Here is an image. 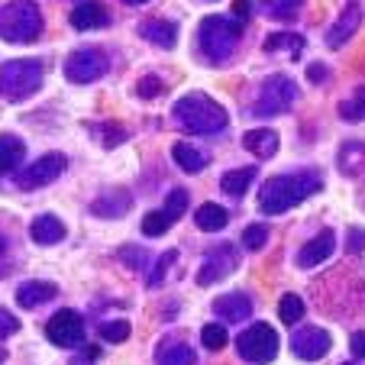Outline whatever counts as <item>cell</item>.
I'll use <instances>...</instances> for the list:
<instances>
[{
	"label": "cell",
	"instance_id": "5",
	"mask_svg": "<svg viewBox=\"0 0 365 365\" xmlns=\"http://www.w3.org/2000/svg\"><path fill=\"white\" fill-rule=\"evenodd\" d=\"M42 88V62L36 58H16L0 65V97L10 103H20Z\"/></svg>",
	"mask_w": 365,
	"mask_h": 365
},
{
	"label": "cell",
	"instance_id": "41",
	"mask_svg": "<svg viewBox=\"0 0 365 365\" xmlns=\"http://www.w3.org/2000/svg\"><path fill=\"white\" fill-rule=\"evenodd\" d=\"M346 249H349L352 255L362 252V249H365V230H356V227H352V230H349V240H346Z\"/></svg>",
	"mask_w": 365,
	"mask_h": 365
},
{
	"label": "cell",
	"instance_id": "17",
	"mask_svg": "<svg viewBox=\"0 0 365 365\" xmlns=\"http://www.w3.org/2000/svg\"><path fill=\"white\" fill-rule=\"evenodd\" d=\"M214 314H220L223 320H246L252 317V301H249V294H242V291H230V294H220L214 301Z\"/></svg>",
	"mask_w": 365,
	"mask_h": 365
},
{
	"label": "cell",
	"instance_id": "31",
	"mask_svg": "<svg viewBox=\"0 0 365 365\" xmlns=\"http://www.w3.org/2000/svg\"><path fill=\"white\" fill-rule=\"evenodd\" d=\"M227 339H230V333L223 324H207L204 330H200V343H204V349H210V352H220L223 346H227Z\"/></svg>",
	"mask_w": 365,
	"mask_h": 365
},
{
	"label": "cell",
	"instance_id": "9",
	"mask_svg": "<svg viewBox=\"0 0 365 365\" xmlns=\"http://www.w3.org/2000/svg\"><path fill=\"white\" fill-rule=\"evenodd\" d=\"M46 336L52 346H58V349H78V346H84V320L78 310L65 307L58 310L56 317L46 324Z\"/></svg>",
	"mask_w": 365,
	"mask_h": 365
},
{
	"label": "cell",
	"instance_id": "1",
	"mask_svg": "<svg viewBox=\"0 0 365 365\" xmlns=\"http://www.w3.org/2000/svg\"><path fill=\"white\" fill-rule=\"evenodd\" d=\"M324 187V178L317 172H288L275 175L259 187V210L269 217H278L291 207H297L301 200H307L310 194H317Z\"/></svg>",
	"mask_w": 365,
	"mask_h": 365
},
{
	"label": "cell",
	"instance_id": "4",
	"mask_svg": "<svg viewBox=\"0 0 365 365\" xmlns=\"http://www.w3.org/2000/svg\"><path fill=\"white\" fill-rule=\"evenodd\" d=\"M42 36V10L36 0H7L0 4V39L26 46Z\"/></svg>",
	"mask_w": 365,
	"mask_h": 365
},
{
	"label": "cell",
	"instance_id": "34",
	"mask_svg": "<svg viewBox=\"0 0 365 365\" xmlns=\"http://www.w3.org/2000/svg\"><path fill=\"white\" fill-rule=\"evenodd\" d=\"M172 220L165 217V210H149L143 217V236H165Z\"/></svg>",
	"mask_w": 365,
	"mask_h": 365
},
{
	"label": "cell",
	"instance_id": "16",
	"mask_svg": "<svg viewBox=\"0 0 365 365\" xmlns=\"http://www.w3.org/2000/svg\"><path fill=\"white\" fill-rule=\"evenodd\" d=\"M139 36L145 42L159 48H175L178 46V26L172 20H162V16H152V20H143L139 23Z\"/></svg>",
	"mask_w": 365,
	"mask_h": 365
},
{
	"label": "cell",
	"instance_id": "7",
	"mask_svg": "<svg viewBox=\"0 0 365 365\" xmlns=\"http://www.w3.org/2000/svg\"><path fill=\"white\" fill-rule=\"evenodd\" d=\"M297 94H301V91H297V84L291 81V78L272 75V78H265L262 94L255 101L252 113H259V117H278V113H284L291 103L297 101Z\"/></svg>",
	"mask_w": 365,
	"mask_h": 365
},
{
	"label": "cell",
	"instance_id": "25",
	"mask_svg": "<svg viewBox=\"0 0 365 365\" xmlns=\"http://www.w3.org/2000/svg\"><path fill=\"white\" fill-rule=\"evenodd\" d=\"M155 365H197V359H194V349L187 343L168 339V343H162V349L155 352Z\"/></svg>",
	"mask_w": 365,
	"mask_h": 365
},
{
	"label": "cell",
	"instance_id": "43",
	"mask_svg": "<svg viewBox=\"0 0 365 365\" xmlns=\"http://www.w3.org/2000/svg\"><path fill=\"white\" fill-rule=\"evenodd\" d=\"M349 349H352V356H356V359H365V330L352 333V339H349Z\"/></svg>",
	"mask_w": 365,
	"mask_h": 365
},
{
	"label": "cell",
	"instance_id": "6",
	"mask_svg": "<svg viewBox=\"0 0 365 365\" xmlns=\"http://www.w3.org/2000/svg\"><path fill=\"white\" fill-rule=\"evenodd\" d=\"M236 352L252 365H265L278 356V333L269 324H252L236 336Z\"/></svg>",
	"mask_w": 365,
	"mask_h": 365
},
{
	"label": "cell",
	"instance_id": "26",
	"mask_svg": "<svg viewBox=\"0 0 365 365\" xmlns=\"http://www.w3.org/2000/svg\"><path fill=\"white\" fill-rule=\"evenodd\" d=\"M227 220H230L227 210H223L220 204H210V200H207V204H200L197 210H194V223H197L204 233H220V230L227 227Z\"/></svg>",
	"mask_w": 365,
	"mask_h": 365
},
{
	"label": "cell",
	"instance_id": "12",
	"mask_svg": "<svg viewBox=\"0 0 365 365\" xmlns=\"http://www.w3.org/2000/svg\"><path fill=\"white\" fill-rule=\"evenodd\" d=\"M333 339L327 330H320V327H304V330H297L294 336H291V349H294L297 359H304V362H317V359H324L327 352H330Z\"/></svg>",
	"mask_w": 365,
	"mask_h": 365
},
{
	"label": "cell",
	"instance_id": "44",
	"mask_svg": "<svg viewBox=\"0 0 365 365\" xmlns=\"http://www.w3.org/2000/svg\"><path fill=\"white\" fill-rule=\"evenodd\" d=\"M233 10H236V14H240V20H246V16H249V10H252V0H236V4H233Z\"/></svg>",
	"mask_w": 365,
	"mask_h": 365
},
{
	"label": "cell",
	"instance_id": "40",
	"mask_svg": "<svg viewBox=\"0 0 365 365\" xmlns=\"http://www.w3.org/2000/svg\"><path fill=\"white\" fill-rule=\"evenodd\" d=\"M14 333H20V320H16V314H10V310L0 307V339L14 336Z\"/></svg>",
	"mask_w": 365,
	"mask_h": 365
},
{
	"label": "cell",
	"instance_id": "19",
	"mask_svg": "<svg viewBox=\"0 0 365 365\" xmlns=\"http://www.w3.org/2000/svg\"><path fill=\"white\" fill-rule=\"evenodd\" d=\"M130 204H133V194L117 187V191L101 194V197L91 204V214L94 217H123L126 210H130Z\"/></svg>",
	"mask_w": 365,
	"mask_h": 365
},
{
	"label": "cell",
	"instance_id": "36",
	"mask_svg": "<svg viewBox=\"0 0 365 365\" xmlns=\"http://www.w3.org/2000/svg\"><path fill=\"white\" fill-rule=\"evenodd\" d=\"M101 336L107 339V343H126V339H130V324H126V320L101 324Z\"/></svg>",
	"mask_w": 365,
	"mask_h": 365
},
{
	"label": "cell",
	"instance_id": "37",
	"mask_svg": "<svg viewBox=\"0 0 365 365\" xmlns=\"http://www.w3.org/2000/svg\"><path fill=\"white\" fill-rule=\"evenodd\" d=\"M120 259H123L126 269L143 272L145 262H149V252H145V249H139V246H123V249H120Z\"/></svg>",
	"mask_w": 365,
	"mask_h": 365
},
{
	"label": "cell",
	"instance_id": "11",
	"mask_svg": "<svg viewBox=\"0 0 365 365\" xmlns=\"http://www.w3.org/2000/svg\"><path fill=\"white\" fill-rule=\"evenodd\" d=\"M65 165H68V162H65L62 152H46V155H42V159H36L26 172L16 175V185H20L23 191L42 187V185H48V181H56L58 175L65 172Z\"/></svg>",
	"mask_w": 365,
	"mask_h": 365
},
{
	"label": "cell",
	"instance_id": "24",
	"mask_svg": "<svg viewBox=\"0 0 365 365\" xmlns=\"http://www.w3.org/2000/svg\"><path fill=\"white\" fill-rule=\"evenodd\" d=\"M172 159H175V165L187 175H197V172L207 168V155L200 149H194L191 143H175L172 145Z\"/></svg>",
	"mask_w": 365,
	"mask_h": 365
},
{
	"label": "cell",
	"instance_id": "38",
	"mask_svg": "<svg viewBox=\"0 0 365 365\" xmlns=\"http://www.w3.org/2000/svg\"><path fill=\"white\" fill-rule=\"evenodd\" d=\"M175 255H178V252H175V249H168V252L162 255V259H155V265H152V269H149V275H145V282H149V288H155V284H159L162 278H165V269L175 262Z\"/></svg>",
	"mask_w": 365,
	"mask_h": 365
},
{
	"label": "cell",
	"instance_id": "33",
	"mask_svg": "<svg viewBox=\"0 0 365 365\" xmlns=\"http://www.w3.org/2000/svg\"><path fill=\"white\" fill-rule=\"evenodd\" d=\"M265 242H269V227H265V223H249V227L242 230V246H246L249 252H259Z\"/></svg>",
	"mask_w": 365,
	"mask_h": 365
},
{
	"label": "cell",
	"instance_id": "15",
	"mask_svg": "<svg viewBox=\"0 0 365 365\" xmlns=\"http://www.w3.org/2000/svg\"><path fill=\"white\" fill-rule=\"evenodd\" d=\"M68 23L78 33H88V29H101L110 23V10L103 7L101 0H81L75 4V10L68 14Z\"/></svg>",
	"mask_w": 365,
	"mask_h": 365
},
{
	"label": "cell",
	"instance_id": "45",
	"mask_svg": "<svg viewBox=\"0 0 365 365\" xmlns=\"http://www.w3.org/2000/svg\"><path fill=\"white\" fill-rule=\"evenodd\" d=\"M123 4H130V7H139V4H149V0H123Z\"/></svg>",
	"mask_w": 365,
	"mask_h": 365
},
{
	"label": "cell",
	"instance_id": "10",
	"mask_svg": "<svg viewBox=\"0 0 365 365\" xmlns=\"http://www.w3.org/2000/svg\"><path fill=\"white\" fill-rule=\"evenodd\" d=\"M236 265H240L236 249L230 246V242H220V246H214L210 252L204 255V269L197 272V284H200V288H207V284L223 282L227 275H233V272H236Z\"/></svg>",
	"mask_w": 365,
	"mask_h": 365
},
{
	"label": "cell",
	"instance_id": "47",
	"mask_svg": "<svg viewBox=\"0 0 365 365\" xmlns=\"http://www.w3.org/2000/svg\"><path fill=\"white\" fill-rule=\"evenodd\" d=\"M4 359H7V352H4V349H0V362H4Z\"/></svg>",
	"mask_w": 365,
	"mask_h": 365
},
{
	"label": "cell",
	"instance_id": "13",
	"mask_svg": "<svg viewBox=\"0 0 365 365\" xmlns=\"http://www.w3.org/2000/svg\"><path fill=\"white\" fill-rule=\"evenodd\" d=\"M362 26V4L359 0H349L343 7V14L336 16V23H333V29L327 33V46L330 48H339L346 46V42L356 36V29Z\"/></svg>",
	"mask_w": 365,
	"mask_h": 365
},
{
	"label": "cell",
	"instance_id": "42",
	"mask_svg": "<svg viewBox=\"0 0 365 365\" xmlns=\"http://www.w3.org/2000/svg\"><path fill=\"white\" fill-rule=\"evenodd\" d=\"M307 78L314 84H324L327 78H330V71H327V65H320V62H314V65H307Z\"/></svg>",
	"mask_w": 365,
	"mask_h": 365
},
{
	"label": "cell",
	"instance_id": "2",
	"mask_svg": "<svg viewBox=\"0 0 365 365\" xmlns=\"http://www.w3.org/2000/svg\"><path fill=\"white\" fill-rule=\"evenodd\" d=\"M172 117L178 120L187 133H197V136H217V133H223L230 126L227 110H223L214 97L200 94V91L178 97L172 107Z\"/></svg>",
	"mask_w": 365,
	"mask_h": 365
},
{
	"label": "cell",
	"instance_id": "21",
	"mask_svg": "<svg viewBox=\"0 0 365 365\" xmlns=\"http://www.w3.org/2000/svg\"><path fill=\"white\" fill-rule=\"evenodd\" d=\"M242 145L252 152L255 159H272L278 152V133L275 130H249L242 136Z\"/></svg>",
	"mask_w": 365,
	"mask_h": 365
},
{
	"label": "cell",
	"instance_id": "18",
	"mask_svg": "<svg viewBox=\"0 0 365 365\" xmlns=\"http://www.w3.org/2000/svg\"><path fill=\"white\" fill-rule=\"evenodd\" d=\"M29 236H33L39 246H56L65 240V223L56 214H39L29 223Z\"/></svg>",
	"mask_w": 365,
	"mask_h": 365
},
{
	"label": "cell",
	"instance_id": "28",
	"mask_svg": "<svg viewBox=\"0 0 365 365\" xmlns=\"http://www.w3.org/2000/svg\"><path fill=\"white\" fill-rule=\"evenodd\" d=\"M255 168L252 165H246V168H233V172H227L220 178V187H223V194H230V197H242V194L249 191V185L255 181Z\"/></svg>",
	"mask_w": 365,
	"mask_h": 365
},
{
	"label": "cell",
	"instance_id": "23",
	"mask_svg": "<svg viewBox=\"0 0 365 365\" xmlns=\"http://www.w3.org/2000/svg\"><path fill=\"white\" fill-rule=\"evenodd\" d=\"M26 159V143L20 136H0V175L16 172V165Z\"/></svg>",
	"mask_w": 365,
	"mask_h": 365
},
{
	"label": "cell",
	"instance_id": "3",
	"mask_svg": "<svg viewBox=\"0 0 365 365\" xmlns=\"http://www.w3.org/2000/svg\"><path fill=\"white\" fill-rule=\"evenodd\" d=\"M242 39V26L230 16H204L197 29V48L207 65H227Z\"/></svg>",
	"mask_w": 365,
	"mask_h": 365
},
{
	"label": "cell",
	"instance_id": "8",
	"mask_svg": "<svg viewBox=\"0 0 365 365\" xmlns=\"http://www.w3.org/2000/svg\"><path fill=\"white\" fill-rule=\"evenodd\" d=\"M107 68H110L107 52L91 46V48H78V52H71L68 62H65V78H68L71 84H94L97 78L107 75Z\"/></svg>",
	"mask_w": 365,
	"mask_h": 365
},
{
	"label": "cell",
	"instance_id": "20",
	"mask_svg": "<svg viewBox=\"0 0 365 365\" xmlns=\"http://www.w3.org/2000/svg\"><path fill=\"white\" fill-rule=\"evenodd\" d=\"M56 294H58V288L52 282H23L16 288V304L29 310V307H39V304L52 301Z\"/></svg>",
	"mask_w": 365,
	"mask_h": 365
},
{
	"label": "cell",
	"instance_id": "35",
	"mask_svg": "<svg viewBox=\"0 0 365 365\" xmlns=\"http://www.w3.org/2000/svg\"><path fill=\"white\" fill-rule=\"evenodd\" d=\"M185 207H187V191L185 187H175V191H168L165 204H162V210H165L168 220H181V214H185Z\"/></svg>",
	"mask_w": 365,
	"mask_h": 365
},
{
	"label": "cell",
	"instance_id": "29",
	"mask_svg": "<svg viewBox=\"0 0 365 365\" xmlns=\"http://www.w3.org/2000/svg\"><path fill=\"white\" fill-rule=\"evenodd\" d=\"M259 7H262V14L269 16V20L284 23V20H294V16L301 14L304 0H262Z\"/></svg>",
	"mask_w": 365,
	"mask_h": 365
},
{
	"label": "cell",
	"instance_id": "22",
	"mask_svg": "<svg viewBox=\"0 0 365 365\" xmlns=\"http://www.w3.org/2000/svg\"><path fill=\"white\" fill-rule=\"evenodd\" d=\"M336 165L343 175L356 178L365 172V143H343L336 152Z\"/></svg>",
	"mask_w": 365,
	"mask_h": 365
},
{
	"label": "cell",
	"instance_id": "39",
	"mask_svg": "<svg viewBox=\"0 0 365 365\" xmlns=\"http://www.w3.org/2000/svg\"><path fill=\"white\" fill-rule=\"evenodd\" d=\"M162 91H165V84H162L155 75H145L143 81L136 84V94H139V97H145V101H149V97H159Z\"/></svg>",
	"mask_w": 365,
	"mask_h": 365
},
{
	"label": "cell",
	"instance_id": "30",
	"mask_svg": "<svg viewBox=\"0 0 365 365\" xmlns=\"http://www.w3.org/2000/svg\"><path fill=\"white\" fill-rule=\"evenodd\" d=\"M339 117H343L346 123H359V120H365V88H356L352 97H346V101L339 103Z\"/></svg>",
	"mask_w": 365,
	"mask_h": 365
},
{
	"label": "cell",
	"instance_id": "46",
	"mask_svg": "<svg viewBox=\"0 0 365 365\" xmlns=\"http://www.w3.org/2000/svg\"><path fill=\"white\" fill-rule=\"evenodd\" d=\"M4 249H7V242H4V236H0V252H4Z\"/></svg>",
	"mask_w": 365,
	"mask_h": 365
},
{
	"label": "cell",
	"instance_id": "14",
	"mask_svg": "<svg viewBox=\"0 0 365 365\" xmlns=\"http://www.w3.org/2000/svg\"><path fill=\"white\" fill-rule=\"evenodd\" d=\"M333 252H336V233L324 230V233H317L310 242H304V246L297 249V265H301V269H314V265L327 262Z\"/></svg>",
	"mask_w": 365,
	"mask_h": 365
},
{
	"label": "cell",
	"instance_id": "27",
	"mask_svg": "<svg viewBox=\"0 0 365 365\" xmlns=\"http://www.w3.org/2000/svg\"><path fill=\"white\" fill-rule=\"evenodd\" d=\"M278 48H284L291 58H301V52H304V36L282 29V33H272L269 39L262 42V52H265V56H272V52H278Z\"/></svg>",
	"mask_w": 365,
	"mask_h": 365
},
{
	"label": "cell",
	"instance_id": "32",
	"mask_svg": "<svg viewBox=\"0 0 365 365\" xmlns=\"http://www.w3.org/2000/svg\"><path fill=\"white\" fill-rule=\"evenodd\" d=\"M278 317H282L284 324H297V320L304 317V301L297 294H284L282 301H278Z\"/></svg>",
	"mask_w": 365,
	"mask_h": 365
}]
</instances>
